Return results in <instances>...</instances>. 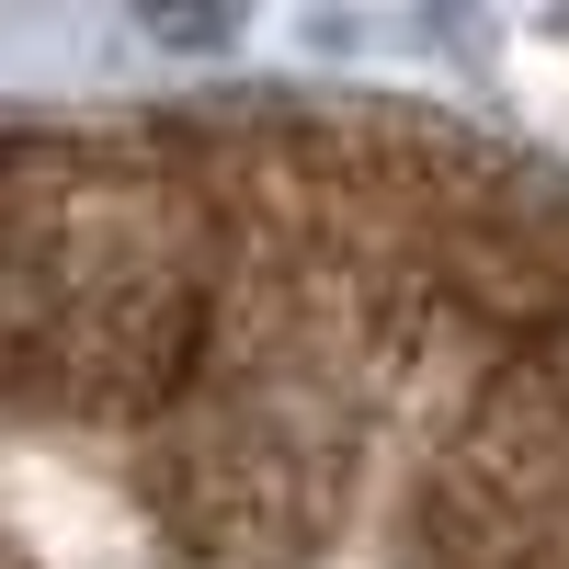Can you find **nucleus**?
<instances>
[{
	"label": "nucleus",
	"instance_id": "1",
	"mask_svg": "<svg viewBox=\"0 0 569 569\" xmlns=\"http://www.w3.org/2000/svg\"><path fill=\"white\" fill-rule=\"evenodd\" d=\"M228 251L160 171L34 160L0 182V410L12 421H171L217 365Z\"/></svg>",
	"mask_w": 569,
	"mask_h": 569
},
{
	"label": "nucleus",
	"instance_id": "2",
	"mask_svg": "<svg viewBox=\"0 0 569 569\" xmlns=\"http://www.w3.org/2000/svg\"><path fill=\"white\" fill-rule=\"evenodd\" d=\"M308 273L330 262L228 273L240 297H262L251 342L217 330V365L194 376V399L149 421V445H137V501L194 569H297L342 525V410L308 376L319 353L297 319Z\"/></svg>",
	"mask_w": 569,
	"mask_h": 569
},
{
	"label": "nucleus",
	"instance_id": "3",
	"mask_svg": "<svg viewBox=\"0 0 569 569\" xmlns=\"http://www.w3.org/2000/svg\"><path fill=\"white\" fill-rule=\"evenodd\" d=\"M501 569H569V536H547V547H525V558H501Z\"/></svg>",
	"mask_w": 569,
	"mask_h": 569
},
{
	"label": "nucleus",
	"instance_id": "4",
	"mask_svg": "<svg viewBox=\"0 0 569 569\" xmlns=\"http://www.w3.org/2000/svg\"><path fill=\"white\" fill-rule=\"evenodd\" d=\"M0 569H23V558H12V547H0Z\"/></svg>",
	"mask_w": 569,
	"mask_h": 569
}]
</instances>
